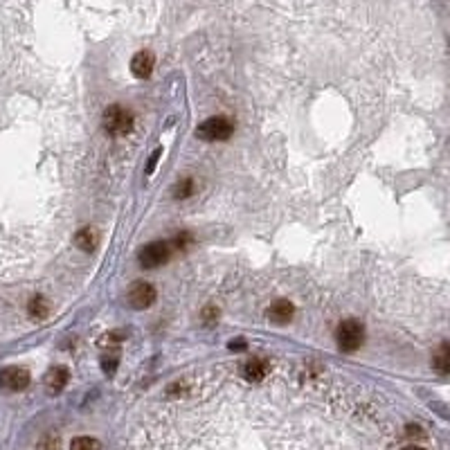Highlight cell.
<instances>
[{"instance_id": "cell-5", "label": "cell", "mask_w": 450, "mask_h": 450, "mask_svg": "<svg viewBox=\"0 0 450 450\" xmlns=\"http://www.w3.org/2000/svg\"><path fill=\"white\" fill-rule=\"evenodd\" d=\"M30 371L23 367H5L0 369V387L7 392H23L30 385Z\"/></svg>"}, {"instance_id": "cell-15", "label": "cell", "mask_w": 450, "mask_h": 450, "mask_svg": "<svg viewBox=\"0 0 450 450\" xmlns=\"http://www.w3.org/2000/svg\"><path fill=\"white\" fill-rule=\"evenodd\" d=\"M194 181L192 178H185V181H178L176 183V187H174V198L176 201H185V198H190L192 194H194Z\"/></svg>"}, {"instance_id": "cell-4", "label": "cell", "mask_w": 450, "mask_h": 450, "mask_svg": "<svg viewBox=\"0 0 450 450\" xmlns=\"http://www.w3.org/2000/svg\"><path fill=\"white\" fill-rule=\"evenodd\" d=\"M169 257H172V245L167 241H154V243H147L138 254V264L144 270H154L165 266Z\"/></svg>"}, {"instance_id": "cell-3", "label": "cell", "mask_w": 450, "mask_h": 450, "mask_svg": "<svg viewBox=\"0 0 450 450\" xmlns=\"http://www.w3.org/2000/svg\"><path fill=\"white\" fill-rule=\"evenodd\" d=\"M232 133H234V124L223 115L209 117V120L201 122L196 129L198 140H205V142H225L232 138Z\"/></svg>"}, {"instance_id": "cell-20", "label": "cell", "mask_w": 450, "mask_h": 450, "mask_svg": "<svg viewBox=\"0 0 450 450\" xmlns=\"http://www.w3.org/2000/svg\"><path fill=\"white\" fill-rule=\"evenodd\" d=\"M245 347H248V342H245L243 338H241V340H232V342H230V349H232V351H243Z\"/></svg>"}, {"instance_id": "cell-13", "label": "cell", "mask_w": 450, "mask_h": 450, "mask_svg": "<svg viewBox=\"0 0 450 450\" xmlns=\"http://www.w3.org/2000/svg\"><path fill=\"white\" fill-rule=\"evenodd\" d=\"M28 311H30V316H32V318L43 320V318L50 316V304H48V300H45L43 295H34L32 300H30Z\"/></svg>"}, {"instance_id": "cell-17", "label": "cell", "mask_w": 450, "mask_h": 450, "mask_svg": "<svg viewBox=\"0 0 450 450\" xmlns=\"http://www.w3.org/2000/svg\"><path fill=\"white\" fill-rule=\"evenodd\" d=\"M192 232H178L176 236H174V245L178 250H187L192 245Z\"/></svg>"}, {"instance_id": "cell-18", "label": "cell", "mask_w": 450, "mask_h": 450, "mask_svg": "<svg viewBox=\"0 0 450 450\" xmlns=\"http://www.w3.org/2000/svg\"><path fill=\"white\" fill-rule=\"evenodd\" d=\"M160 156H163V149L158 147V149L154 151V156H151V160H149V163H147V174H154V169H156V163H158V160H160Z\"/></svg>"}, {"instance_id": "cell-1", "label": "cell", "mask_w": 450, "mask_h": 450, "mask_svg": "<svg viewBox=\"0 0 450 450\" xmlns=\"http://www.w3.org/2000/svg\"><path fill=\"white\" fill-rule=\"evenodd\" d=\"M133 113L129 108H124L120 104H113L104 110V115H101V126H104V131L108 135H113V138H122V135H129L133 131Z\"/></svg>"}, {"instance_id": "cell-6", "label": "cell", "mask_w": 450, "mask_h": 450, "mask_svg": "<svg viewBox=\"0 0 450 450\" xmlns=\"http://www.w3.org/2000/svg\"><path fill=\"white\" fill-rule=\"evenodd\" d=\"M156 302V286L149 282H135L129 288V304L135 311L149 309Z\"/></svg>"}, {"instance_id": "cell-8", "label": "cell", "mask_w": 450, "mask_h": 450, "mask_svg": "<svg viewBox=\"0 0 450 450\" xmlns=\"http://www.w3.org/2000/svg\"><path fill=\"white\" fill-rule=\"evenodd\" d=\"M154 65H156V57L142 50L133 59H131V72L135 74L138 79H149L151 72H154Z\"/></svg>"}, {"instance_id": "cell-16", "label": "cell", "mask_w": 450, "mask_h": 450, "mask_svg": "<svg viewBox=\"0 0 450 450\" xmlns=\"http://www.w3.org/2000/svg\"><path fill=\"white\" fill-rule=\"evenodd\" d=\"M70 450H99V441L92 437H77L70 444Z\"/></svg>"}, {"instance_id": "cell-9", "label": "cell", "mask_w": 450, "mask_h": 450, "mask_svg": "<svg viewBox=\"0 0 450 450\" xmlns=\"http://www.w3.org/2000/svg\"><path fill=\"white\" fill-rule=\"evenodd\" d=\"M268 369H270V365H268L266 358H252V360H248L243 365L241 374H243L245 380H250V383H259V380L266 378Z\"/></svg>"}, {"instance_id": "cell-14", "label": "cell", "mask_w": 450, "mask_h": 450, "mask_svg": "<svg viewBox=\"0 0 450 450\" xmlns=\"http://www.w3.org/2000/svg\"><path fill=\"white\" fill-rule=\"evenodd\" d=\"M117 365H120V351H106L104 356H101V369H104L106 376H115V371H117Z\"/></svg>"}, {"instance_id": "cell-2", "label": "cell", "mask_w": 450, "mask_h": 450, "mask_svg": "<svg viewBox=\"0 0 450 450\" xmlns=\"http://www.w3.org/2000/svg\"><path fill=\"white\" fill-rule=\"evenodd\" d=\"M336 342L342 351H358L365 342V327L358 320H342L336 329Z\"/></svg>"}, {"instance_id": "cell-11", "label": "cell", "mask_w": 450, "mask_h": 450, "mask_svg": "<svg viewBox=\"0 0 450 450\" xmlns=\"http://www.w3.org/2000/svg\"><path fill=\"white\" fill-rule=\"evenodd\" d=\"M74 245L83 252H95L97 248V232L92 227H81V230L74 234Z\"/></svg>"}, {"instance_id": "cell-21", "label": "cell", "mask_w": 450, "mask_h": 450, "mask_svg": "<svg viewBox=\"0 0 450 450\" xmlns=\"http://www.w3.org/2000/svg\"><path fill=\"white\" fill-rule=\"evenodd\" d=\"M403 450H423V448H419V446H407V448H403Z\"/></svg>"}, {"instance_id": "cell-12", "label": "cell", "mask_w": 450, "mask_h": 450, "mask_svg": "<svg viewBox=\"0 0 450 450\" xmlns=\"http://www.w3.org/2000/svg\"><path fill=\"white\" fill-rule=\"evenodd\" d=\"M432 367L439 374H450V342L437 347L435 356H432Z\"/></svg>"}, {"instance_id": "cell-19", "label": "cell", "mask_w": 450, "mask_h": 450, "mask_svg": "<svg viewBox=\"0 0 450 450\" xmlns=\"http://www.w3.org/2000/svg\"><path fill=\"white\" fill-rule=\"evenodd\" d=\"M218 318V311L214 307H207L205 311H203V322H207V325H212Z\"/></svg>"}, {"instance_id": "cell-10", "label": "cell", "mask_w": 450, "mask_h": 450, "mask_svg": "<svg viewBox=\"0 0 450 450\" xmlns=\"http://www.w3.org/2000/svg\"><path fill=\"white\" fill-rule=\"evenodd\" d=\"M295 316V307L288 300H277L270 307V320L277 322V325H288Z\"/></svg>"}, {"instance_id": "cell-7", "label": "cell", "mask_w": 450, "mask_h": 450, "mask_svg": "<svg viewBox=\"0 0 450 450\" xmlns=\"http://www.w3.org/2000/svg\"><path fill=\"white\" fill-rule=\"evenodd\" d=\"M68 380H70V371H68L65 367H61V365H57V367L48 369L43 383H45V389L50 394H59V392H63Z\"/></svg>"}]
</instances>
